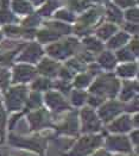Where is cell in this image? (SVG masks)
<instances>
[{"label":"cell","mask_w":139,"mask_h":156,"mask_svg":"<svg viewBox=\"0 0 139 156\" xmlns=\"http://www.w3.org/2000/svg\"><path fill=\"white\" fill-rule=\"evenodd\" d=\"M89 156H111L109 151L106 150V149H96L92 155Z\"/></svg>","instance_id":"obj_42"},{"label":"cell","mask_w":139,"mask_h":156,"mask_svg":"<svg viewBox=\"0 0 139 156\" xmlns=\"http://www.w3.org/2000/svg\"><path fill=\"white\" fill-rule=\"evenodd\" d=\"M138 110V98H136L134 100H133V105L131 104L128 106V110L127 111H130V112H136Z\"/></svg>","instance_id":"obj_45"},{"label":"cell","mask_w":139,"mask_h":156,"mask_svg":"<svg viewBox=\"0 0 139 156\" xmlns=\"http://www.w3.org/2000/svg\"><path fill=\"white\" fill-rule=\"evenodd\" d=\"M133 123L131 120V118L128 116H123L119 117L118 119L113 120L109 125H108V130L111 132H115V133H124L132 129Z\"/></svg>","instance_id":"obj_12"},{"label":"cell","mask_w":139,"mask_h":156,"mask_svg":"<svg viewBox=\"0 0 139 156\" xmlns=\"http://www.w3.org/2000/svg\"><path fill=\"white\" fill-rule=\"evenodd\" d=\"M76 45V41L74 39H69L67 42H63V43H56V44H52L48 48V52L49 55L52 56V57H56V58H64L67 56H69L74 48Z\"/></svg>","instance_id":"obj_7"},{"label":"cell","mask_w":139,"mask_h":156,"mask_svg":"<svg viewBox=\"0 0 139 156\" xmlns=\"http://www.w3.org/2000/svg\"><path fill=\"white\" fill-rule=\"evenodd\" d=\"M12 20H13V16L7 10L2 9V10L0 11V22H1V23H10V22H12Z\"/></svg>","instance_id":"obj_33"},{"label":"cell","mask_w":139,"mask_h":156,"mask_svg":"<svg viewBox=\"0 0 139 156\" xmlns=\"http://www.w3.org/2000/svg\"><path fill=\"white\" fill-rule=\"evenodd\" d=\"M55 86H56V88L58 90V91H62L63 93H67V92L69 91V88H70V86H69V83L67 82V81H58L57 83H55Z\"/></svg>","instance_id":"obj_38"},{"label":"cell","mask_w":139,"mask_h":156,"mask_svg":"<svg viewBox=\"0 0 139 156\" xmlns=\"http://www.w3.org/2000/svg\"><path fill=\"white\" fill-rule=\"evenodd\" d=\"M60 75H61V78L65 79V81H67V80H69V79L73 76V73H70L68 69H62L61 73H60Z\"/></svg>","instance_id":"obj_44"},{"label":"cell","mask_w":139,"mask_h":156,"mask_svg":"<svg viewBox=\"0 0 139 156\" xmlns=\"http://www.w3.org/2000/svg\"><path fill=\"white\" fill-rule=\"evenodd\" d=\"M5 32H7V35H10V36H19L20 35V29H18V27H16V26H12V25H9L6 26L5 29Z\"/></svg>","instance_id":"obj_35"},{"label":"cell","mask_w":139,"mask_h":156,"mask_svg":"<svg viewBox=\"0 0 139 156\" xmlns=\"http://www.w3.org/2000/svg\"><path fill=\"white\" fill-rule=\"evenodd\" d=\"M103 101V98L102 97H99V95H94V97H89L88 98V103L90 106H99L100 104H102Z\"/></svg>","instance_id":"obj_37"},{"label":"cell","mask_w":139,"mask_h":156,"mask_svg":"<svg viewBox=\"0 0 139 156\" xmlns=\"http://www.w3.org/2000/svg\"><path fill=\"white\" fill-rule=\"evenodd\" d=\"M130 142L132 145H134L136 148L138 147V142H139V138H138V130H134L131 132V138H130Z\"/></svg>","instance_id":"obj_40"},{"label":"cell","mask_w":139,"mask_h":156,"mask_svg":"<svg viewBox=\"0 0 139 156\" xmlns=\"http://www.w3.org/2000/svg\"><path fill=\"white\" fill-rule=\"evenodd\" d=\"M26 100V88L23 86L13 87L6 94V105L9 110L18 111Z\"/></svg>","instance_id":"obj_5"},{"label":"cell","mask_w":139,"mask_h":156,"mask_svg":"<svg viewBox=\"0 0 139 156\" xmlns=\"http://www.w3.org/2000/svg\"><path fill=\"white\" fill-rule=\"evenodd\" d=\"M123 111V105L119 101H108L103 104L99 110V117L101 118L103 122H109L113 120L116 116H119Z\"/></svg>","instance_id":"obj_8"},{"label":"cell","mask_w":139,"mask_h":156,"mask_svg":"<svg viewBox=\"0 0 139 156\" xmlns=\"http://www.w3.org/2000/svg\"><path fill=\"white\" fill-rule=\"evenodd\" d=\"M99 63L106 68V69H111L115 66V57L113 56V54L109 51H105L102 52L101 55L99 56Z\"/></svg>","instance_id":"obj_17"},{"label":"cell","mask_w":139,"mask_h":156,"mask_svg":"<svg viewBox=\"0 0 139 156\" xmlns=\"http://www.w3.org/2000/svg\"><path fill=\"white\" fill-rule=\"evenodd\" d=\"M9 78H10L9 73H7L6 70L0 69V86H1V87L5 88V87L7 86V83H9Z\"/></svg>","instance_id":"obj_34"},{"label":"cell","mask_w":139,"mask_h":156,"mask_svg":"<svg viewBox=\"0 0 139 156\" xmlns=\"http://www.w3.org/2000/svg\"><path fill=\"white\" fill-rule=\"evenodd\" d=\"M45 103L54 111H63L65 108H68V104L63 99V97L56 92H48L47 93Z\"/></svg>","instance_id":"obj_11"},{"label":"cell","mask_w":139,"mask_h":156,"mask_svg":"<svg viewBox=\"0 0 139 156\" xmlns=\"http://www.w3.org/2000/svg\"><path fill=\"white\" fill-rule=\"evenodd\" d=\"M10 142L12 145H16L18 148H25V149L33 150L40 156H43V151L45 149V141L42 138H37V137L25 138L20 136H11Z\"/></svg>","instance_id":"obj_3"},{"label":"cell","mask_w":139,"mask_h":156,"mask_svg":"<svg viewBox=\"0 0 139 156\" xmlns=\"http://www.w3.org/2000/svg\"><path fill=\"white\" fill-rule=\"evenodd\" d=\"M56 17L60 18V19H63V20H68V22L74 20V16H73L71 13L65 12V11H60V12H57L56 13Z\"/></svg>","instance_id":"obj_36"},{"label":"cell","mask_w":139,"mask_h":156,"mask_svg":"<svg viewBox=\"0 0 139 156\" xmlns=\"http://www.w3.org/2000/svg\"><path fill=\"white\" fill-rule=\"evenodd\" d=\"M49 26L52 29L54 32H56L57 35H62V34H68L70 31V27L65 24L61 23H49Z\"/></svg>","instance_id":"obj_27"},{"label":"cell","mask_w":139,"mask_h":156,"mask_svg":"<svg viewBox=\"0 0 139 156\" xmlns=\"http://www.w3.org/2000/svg\"><path fill=\"white\" fill-rule=\"evenodd\" d=\"M126 18L128 20H132V22H138V10H130V11H127L126 13Z\"/></svg>","instance_id":"obj_39"},{"label":"cell","mask_w":139,"mask_h":156,"mask_svg":"<svg viewBox=\"0 0 139 156\" xmlns=\"http://www.w3.org/2000/svg\"><path fill=\"white\" fill-rule=\"evenodd\" d=\"M102 144L101 136L98 135H87L81 137L75 145L63 156H89L92 155Z\"/></svg>","instance_id":"obj_1"},{"label":"cell","mask_w":139,"mask_h":156,"mask_svg":"<svg viewBox=\"0 0 139 156\" xmlns=\"http://www.w3.org/2000/svg\"><path fill=\"white\" fill-rule=\"evenodd\" d=\"M115 156H123V155H115Z\"/></svg>","instance_id":"obj_53"},{"label":"cell","mask_w":139,"mask_h":156,"mask_svg":"<svg viewBox=\"0 0 139 156\" xmlns=\"http://www.w3.org/2000/svg\"><path fill=\"white\" fill-rule=\"evenodd\" d=\"M60 130L68 133V135H75L77 132V119H76V115L71 113L69 117L64 120V123L60 126Z\"/></svg>","instance_id":"obj_15"},{"label":"cell","mask_w":139,"mask_h":156,"mask_svg":"<svg viewBox=\"0 0 139 156\" xmlns=\"http://www.w3.org/2000/svg\"><path fill=\"white\" fill-rule=\"evenodd\" d=\"M38 23V18L33 17V18H30L29 20L25 22V25H33V24H37Z\"/></svg>","instance_id":"obj_48"},{"label":"cell","mask_w":139,"mask_h":156,"mask_svg":"<svg viewBox=\"0 0 139 156\" xmlns=\"http://www.w3.org/2000/svg\"><path fill=\"white\" fill-rule=\"evenodd\" d=\"M131 51L133 52L134 55H138V41L137 39H134L131 43Z\"/></svg>","instance_id":"obj_46"},{"label":"cell","mask_w":139,"mask_h":156,"mask_svg":"<svg viewBox=\"0 0 139 156\" xmlns=\"http://www.w3.org/2000/svg\"><path fill=\"white\" fill-rule=\"evenodd\" d=\"M126 30L127 31H130V32H133V34H137L138 32V26L137 24H127L126 25Z\"/></svg>","instance_id":"obj_47"},{"label":"cell","mask_w":139,"mask_h":156,"mask_svg":"<svg viewBox=\"0 0 139 156\" xmlns=\"http://www.w3.org/2000/svg\"><path fill=\"white\" fill-rule=\"evenodd\" d=\"M5 125H6V113L0 104V138L4 140V133H5Z\"/></svg>","instance_id":"obj_31"},{"label":"cell","mask_w":139,"mask_h":156,"mask_svg":"<svg viewBox=\"0 0 139 156\" xmlns=\"http://www.w3.org/2000/svg\"><path fill=\"white\" fill-rule=\"evenodd\" d=\"M29 123L31 130H39L47 125H49V117L45 111L37 110L29 115Z\"/></svg>","instance_id":"obj_10"},{"label":"cell","mask_w":139,"mask_h":156,"mask_svg":"<svg viewBox=\"0 0 139 156\" xmlns=\"http://www.w3.org/2000/svg\"><path fill=\"white\" fill-rule=\"evenodd\" d=\"M116 31V27L112 24H107V25L101 26L99 30H98V36L102 39H107L109 38L114 32Z\"/></svg>","instance_id":"obj_19"},{"label":"cell","mask_w":139,"mask_h":156,"mask_svg":"<svg viewBox=\"0 0 139 156\" xmlns=\"http://www.w3.org/2000/svg\"><path fill=\"white\" fill-rule=\"evenodd\" d=\"M37 36L40 42H51V41H55L60 37V35H57L54 31H39Z\"/></svg>","instance_id":"obj_24"},{"label":"cell","mask_w":139,"mask_h":156,"mask_svg":"<svg viewBox=\"0 0 139 156\" xmlns=\"http://www.w3.org/2000/svg\"><path fill=\"white\" fill-rule=\"evenodd\" d=\"M83 43H85V45L88 48L89 50H92V51H100L102 49V44L95 38H90V37L86 38L83 41Z\"/></svg>","instance_id":"obj_25"},{"label":"cell","mask_w":139,"mask_h":156,"mask_svg":"<svg viewBox=\"0 0 139 156\" xmlns=\"http://www.w3.org/2000/svg\"><path fill=\"white\" fill-rule=\"evenodd\" d=\"M5 61H6V57L0 55V63H2V62H5Z\"/></svg>","instance_id":"obj_49"},{"label":"cell","mask_w":139,"mask_h":156,"mask_svg":"<svg viewBox=\"0 0 139 156\" xmlns=\"http://www.w3.org/2000/svg\"><path fill=\"white\" fill-rule=\"evenodd\" d=\"M118 90H119L118 80L109 75H105V76L99 78L94 82V85L90 87V92L99 97H103V95L114 97Z\"/></svg>","instance_id":"obj_2"},{"label":"cell","mask_w":139,"mask_h":156,"mask_svg":"<svg viewBox=\"0 0 139 156\" xmlns=\"http://www.w3.org/2000/svg\"><path fill=\"white\" fill-rule=\"evenodd\" d=\"M137 91V83H126L125 87L123 88L121 92V100H128L132 98V95L134 94V92Z\"/></svg>","instance_id":"obj_22"},{"label":"cell","mask_w":139,"mask_h":156,"mask_svg":"<svg viewBox=\"0 0 139 156\" xmlns=\"http://www.w3.org/2000/svg\"><path fill=\"white\" fill-rule=\"evenodd\" d=\"M96 17H98V12H96V11H90V12H88L87 14H85V16L81 18V22L85 23L83 25H88V24L93 23V22L95 20Z\"/></svg>","instance_id":"obj_32"},{"label":"cell","mask_w":139,"mask_h":156,"mask_svg":"<svg viewBox=\"0 0 139 156\" xmlns=\"http://www.w3.org/2000/svg\"><path fill=\"white\" fill-rule=\"evenodd\" d=\"M51 87V83L50 81L48 79H38L33 82L32 85V88L35 91H48L49 88Z\"/></svg>","instance_id":"obj_23"},{"label":"cell","mask_w":139,"mask_h":156,"mask_svg":"<svg viewBox=\"0 0 139 156\" xmlns=\"http://www.w3.org/2000/svg\"><path fill=\"white\" fill-rule=\"evenodd\" d=\"M130 156H137V155H130Z\"/></svg>","instance_id":"obj_52"},{"label":"cell","mask_w":139,"mask_h":156,"mask_svg":"<svg viewBox=\"0 0 139 156\" xmlns=\"http://www.w3.org/2000/svg\"><path fill=\"white\" fill-rule=\"evenodd\" d=\"M87 99V95L85 92H81V91H74L73 95H71V100H73V104L75 106H81L86 101Z\"/></svg>","instance_id":"obj_26"},{"label":"cell","mask_w":139,"mask_h":156,"mask_svg":"<svg viewBox=\"0 0 139 156\" xmlns=\"http://www.w3.org/2000/svg\"><path fill=\"white\" fill-rule=\"evenodd\" d=\"M58 65L51 60H43L38 66V72L47 76H55L57 74Z\"/></svg>","instance_id":"obj_14"},{"label":"cell","mask_w":139,"mask_h":156,"mask_svg":"<svg viewBox=\"0 0 139 156\" xmlns=\"http://www.w3.org/2000/svg\"><path fill=\"white\" fill-rule=\"evenodd\" d=\"M35 2H40V1H43V0H33Z\"/></svg>","instance_id":"obj_50"},{"label":"cell","mask_w":139,"mask_h":156,"mask_svg":"<svg viewBox=\"0 0 139 156\" xmlns=\"http://www.w3.org/2000/svg\"><path fill=\"white\" fill-rule=\"evenodd\" d=\"M89 81H90V75H88V74H81V75H78L76 78L75 86L78 87V88H83V87H86L88 85Z\"/></svg>","instance_id":"obj_30"},{"label":"cell","mask_w":139,"mask_h":156,"mask_svg":"<svg viewBox=\"0 0 139 156\" xmlns=\"http://www.w3.org/2000/svg\"><path fill=\"white\" fill-rule=\"evenodd\" d=\"M137 73V65L136 63H127L123 65L118 68V74L123 78H132Z\"/></svg>","instance_id":"obj_16"},{"label":"cell","mask_w":139,"mask_h":156,"mask_svg":"<svg viewBox=\"0 0 139 156\" xmlns=\"http://www.w3.org/2000/svg\"><path fill=\"white\" fill-rule=\"evenodd\" d=\"M116 56L120 61H132L133 57H134V54L131 51L130 49H121L116 52Z\"/></svg>","instance_id":"obj_29"},{"label":"cell","mask_w":139,"mask_h":156,"mask_svg":"<svg viewBox=\"0 0 139 156\" xmlns=\"http://www.w3.org/2000/svg\"><path fill=\"white\" fill-rule=\"evenodd\" d=\"M107 14H108V18H109L111 20H113L114 23H119V22L121 20V12H120L116 7L112 6V5L108 6Z\"/></svg>","instance_id":"obj_28"},{"label":"cell","mask_w":139,"mask_h":156,"mask_svg":"<svg viewBox=\"0 0 139 156\" xmlns=\"http://www.w3.org/2000/svg\"><path fill=\"white\" fill-rule=\"evenodd\" d=\"M55 6H56L55 4H49V5L44 6V7H43V9L39 11V13H40V14H43V16H49L51 11L55 9Z\"/></svg>","instance_id":"obj_41"},{"label":"cell","mask_w":139,"mask_h":156,"mask_svg":"<svg viewBox=\"0 0 139 156\" xmlns=\"http://www.w3.org/2000/svg\"><path fill=\"white\" fill-rule=\"evenodd\" d=\"M115 2L123 7H126V6H131L134 4V0H115Z\"/></svg>","instance_id":"obj_43"},{"label":"cell","mask_w":139,"mask_h":156,"mask_svg":"<svg viewBox=\"0 0 139 156\" xmlns=\"http://www.w3.org/2000/svg\"><path fill=\"white\" fill-rule=\"evenodd\" d=\"M43 50L37 43L29 44L25 48V50L22 52L19 56V61H25V62H36L38 58L42 56Z\"/></svg>","instance_id":"obj_13"},{"label":"cell","mask_w":139,"mask_h":156,"mask_svg":"<svg viewBox=\"0 0 139 156\" xmlns=\"http://www.w3.org/2000/svg\"><path fill=\"white\" fill-rule=\"evenodd\" d=\"M37 70L27 65H19L14 68L13 73V81L14 82H26L35 78Z\"/></svg>","instance_id":"obj_9"},{"label":"cell","mask_w":139,"mask_h":156,"mask_svg":"<svg viewBox=\"0 0 139 156\" xmlns=\"http://www.w3.org/2000/svg\"><path fill=\"white\" fill-rule=\"evenodd\" d=\"M42 104V98H40V94L37 92H33L30 94L29 99L26 100V105L29 108H37Z\"/></svg>","instance_id":"obj_21"},{"label":"cell","mask_w":139,"mask_h":156,"mask_svg":"<svg viewBox=\"0 0 139 156\" xmlns=\"http://www.w3.org/2000/svg\"><path fill=\"white\" fill-rule=\"evenodd\" d=\"M13 9L19 13L31 12V6L25 0H13Z\"/></svg>","instance_id":"obj_20"},{"label":"cell","mask_w":139,"mask_h":156,"mask_svg":"<svg viewBox=\"0 0 139 156\" xmlns=\"http://www.w3.org/2000/svg\"><path fill=\"white\" fill-rule=\"evenodd\" d=\"M82 131L86 133H93L101 129V120L92 108H83L81 112Z\"/></svg>","instance_id":"obj_6"},{"label":"cell","mask_w":139,"mask_h":156,"mask_svg":"<svg viewBox=\"0 0 139 156\" xmlns=\"http://www.w3.org/2000/svg\"><path fill=\"white\" fill-rule=\"evenodd\" d=\"M127 41H128V35L127 34H118V35H115L113 38L109 41V43H108V47L111 48V49H118V48H120V47H123L125 43H126Z\"/></svg>","instance_id":"obj_18"},{"label":"cell","mask_w":139,"mask_h":156,"mask_svg":"<svg viewBox=\"0 0 139 156\" xmlns=\"http://www.w3.org/2000/svg\"><path fill=\"white\" fill-rule=\"evenodd\" d=\"M0 39H1V34H0Z\"/></svg>","instance_id":"obj_51"},{"label":"cell","mask_w":139,"mask_h":156,"mask_svg":"<svg viewBox=\"0 0 139 156\" xmlns=\"http://www.w3.org/2000/svg\"><path fill=\"white\" fill-rule=\"evenodd\" d=\"M106 148L109 151L115 153H131L132 151V144L130 142V138H127L124 135H115L109 136L106 140Z\"/></svg>","instance_id":"obj_4"}]
</instances>
